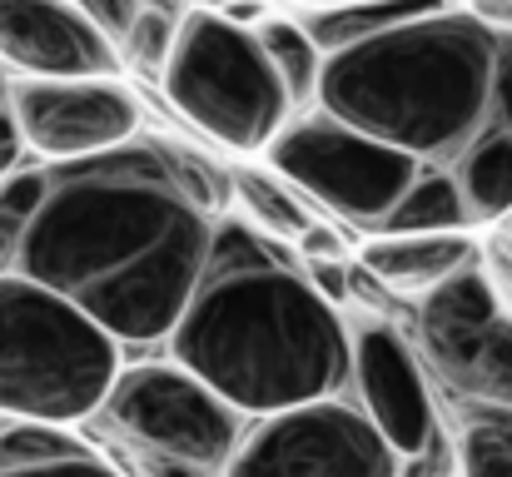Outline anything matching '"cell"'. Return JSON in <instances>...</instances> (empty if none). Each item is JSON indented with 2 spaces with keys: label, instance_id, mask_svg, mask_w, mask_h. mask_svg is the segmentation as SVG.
<instances>
[{
  "label": "cell",
  "instance_id": "5b68a950",
  "mask_svg": "<svg viewBox=\"0 0 512 477\" xmlns=\"http://www.w3.org/2000/svg\"><path fill=\"white\" fill-rule=\"evenodd\" d=\"M160 90L204 140L229 155H264L299 115L254 25L224 10H189Z\"/></svg>",
  "mask_w": 512,
  "mask_h": 477
},
{
  "label": "cell",
  "instance_id": "3957f363",
  "mask_svg": "<svg viewBox=\"0 0 512 477\" xmlns=\"http://www.w3.org/2000/svg\"><path fill=\"white\" fill-rule=\"evenodd\" d=\"M319 110L398 145L428 174H463L512 140V25L438 5L324 55Z\"/></svg>",
  "mask_w": 512,
  "mask_h": 477
},
{
  "label": "cell",
  "instance_id": "30bf717a",
  "mask_svg": "<svg viewBox=\"0 0 512 477\" xmlns=\"http://www.w3.org/2000/svg\"><path fill=\"white\" fill-rule=\"evenodd\" d=\"M10 120L25 159H85L135 140L145 115L125 80H10Z\"/></svg>",
  "mask_w": 512,
  "mask_h": 477
},
{
  "label": "cell",
  "instance_id": "8fae6325",
  "mask_svg": "<svg viewBox=\"0 0 512 477\" xmlns=\"http://www.w3.org/2000/svg\"><path fill=\"white\" fill-rule=\"evenodd\" d=\"M348 383H353V398L363 403V413L378 423V433L398 453V463H408V458L438 448L443 438H453L418 343L403 328H393L388 318H368V323L353 328Z\"/></svg>",
  "mask_w": 512,
  "mask_h": 477
},
{
  "label": "cell",
  "instance_id": "5bb4252c",
  "mask_svg": "<svg viewBox=\"0 0 512 477\" xmlns=\"http://www.w3.org/2000/svg\"><path fill=\"white\" fill-rule=\"evenodd\" d=\"M0 477H130L105 448L65 423L0 418Z\"/></svg>",
  "mask_w": 512,
  "mask_h": 477
},
{
  "label": "cell",
  "instance_id": "e0dca14e",
  "mask_svg": "<svg viewBox=\"0 0 512 477\" xmlns=\"http://www.w3.org/2000/svg\"><path fill=\"white\" fill-rule=\"evenodd\" d=\"M254 30H259V40H264V50H269L279 80L289 85L294 105L309 110V105L319 100V75H324V50H319V40L304 30L299 15H264Z\"/></svg>",
  "mask_w": 512,
  "mask_h": 477
},
{
  "label": "cell",
  "instance_id": "6da1fadb",
  "mask_svg": "<svg viewBox=\"0 0 512 477\" xmlns=\"http://www.w3.org/2000/svg\"><path fill=\"white\" fill-rule=\"evenodd\" d=\"M219 219V174L160 135L85 159H20L0 179V274L65 294L125 348H165Z\"/></svg>",
  "mask_w": 512,
  "mask_h": 477
},
{
  "label": "cell",
  "instance_id": "7c38bea8",
  "mask_svg": "<svg viewBox=\"0 0 512 477\" xmlns=\"http://www.w3.org/2000/svg\"><path fill=\"white\" fill-rule=\"evenodd\" d=\"M0 65L20 80H120V45L75 0H0Z\"/></svg>",
  "mask_w": 512,
  "mask_h": 477
},
{
  "label": "cell",
  "instance_id": "9a60e30c",
  "mask_svg": "<svg viewBox=\"0 0 512 477\" xmlns=\"http://www.w3.org/2000/svg\"><path fill=\"white\" fill-rule=\"evenodd\" d=\"M438 5H448V0H343V5H304L299 20L319 40V50L334 55V50L373 40V35H383V30L413 20V15H428Z\"/></svg>",
  "mask_w": 512,
  "mask_h": 477
},
{
  "label": "cell",
  "instance_id": "4fadbf2b",
  "mask_svg": "<svg viewBox=\"0 0 512 477\" xmlns=\"http://www.w3.org/2000/svg\"><path fill=\"white\" fill-rule=\"evenodd\" d=\"M358 264L383 284V294L398 299H428L453 274L478 264V244L468 229H438V234H373L358 249Z\"/></svg>",
  "mask_w": 512,
  "mask_h": 477
},
{
  "label": "cell",
  "instance_id": "d6986e66",
  "mask_svg": "<svg viewBox=\"0 0 512 477\" xmlns=\"http://www.w3.org/2000/svg\"><path fill=\"white\" fill-rule=\"evenodd\" d=\"M189 10H179L170 0H145V10L135 15L130 35H125V70H140L145 80H160L165 65L174 55V40H179V25H184Z\"/></svg>",
  "mask_w": 512,
  "mask_h": 477
},
{
  "label": "cell",
  "instance_id": "ac0fdd59",
  "mask_svg": "<svg viewBox=\"0 0 512 477\" xmlns=\"http://www.w3.org/2000/svg\"><path fill=\"white\" fill-rule=\"evenodd\" d=\"M448 423L458 443V477H512V418L468 413Z\"/></svg>",
  "mask_w": 512,
  "mask_h": 477
},
{
  "label": "cell",
  "instance_id": "d4e9b609",
  "mask_svg": "<svg viewBox=\"0 0 512 477\" xmlns=\"http://www.w3.org/2000/svg\"><path fill=\"white\" fill-rule=\"evenodd\" d=\"M0 95H10V75H5V65H0Z\"/></svg>",
  "mask_w": 512,
  "mask_h": 477
},
{
  "label": "cell",
  "instance_id": "8992f818",
  "mask_svg": "<svg viewBox=\"0 0 512 477\" xmlns=\"http://www.w3.org/2000/svg\"><path fill=\"white\" fill-rule=\"evenodd\" d=\"M264 159L309 204H324V214L343 219L363 239L388 234L393 214L403 209V199L423 179V164L408 150L383 145V140L343 125L339 115H329L319 105L299 110L279 130V140L264 150Z\"/></svg>",
  "mask_w": 512,
  "mask_h": 477
},
{
  "label": "cell",
  "instance_id": "2e32d148",
  "mask_svg": "<svg viewBox=\"0 0 512 477\" xmlns=\"http://www.w3.org/2000/svg\"><path fill=\"white\" fill-rule=\"evenodd\" d=\"M229 189H234V199H239V214L254 224V229H264V234H274V239H284V244H294L309 224H319L314 219V209H309V199L284 179V174H254V169H239L234 179H229Z\"/></svg>",
  "mask_w": 512,
  "mask_h": 477
},
{
  "label": "cell",
  "instance_id": "4316f807",
  "mask_svg": "<svg viewBox=\"0 0 512 477\" xmlns=\"http://www.w3.org/2000/svg\"><path fill=\"white\" fill-rule=\"evenodd\" d=\"M508 224H512V219H508Z\"/></svg>",
  "mask_w": 512,
  "mask_h": 477
},
{
  "label": "cell",
  "instance_id": "7402d4cb",
  "mask_svg": "<svg viewBox=\"0 0 512 477\" xmlns=\"http://www.w3.org/2000/svg\"><path fill=\"white\" fill-rule=\"evenodd\" d=\"M294 254L299 259H343V234L334 229V224H309L299 239H294Z\"/></svg>",
  "mask_w": 512,
  "mask_h": 477
},
{
  "label": "cell",
  "instance_id": "52a82bcc",
  "mask_svg": "<svg viewBox=\"0 0 512 477\" xmlns=\"http://www.w3.org/2000/svg\"><path fill=\"white\" fill-rule=\"evenodd\" d=\"M413 343L428 363L443 418H512V314L503 309L483 259L418 299Z\"/></svg>",
  "mask_w": 512,
  "mask_h": 477
},
{
  "label": "cell",
  "instance_id": "9c48e42d",
  "mask_svg": "<svg viewBox=\"0 0 512 477\" xmlns=\"http://www.w3.org/2000/svg\"><path fill=\"white\" fill-rule=\"evenodd\" d=\"M224 477H403V463L358 398L329 393L249 418Z\"/></svg>",
  "mask_w": 512,
  "mask_h": 477
},
{
  "label": "cell",
  "instance_id": "ba28073f",
  "mask_svg": "<svg viewBox=\"0 0 512 477\" xmlns=\"http://www.w3.org/2000/svg\"><path fill=\"white\" fill-rule=\"evenodd\" d=\"M95 423L105 428L110 453H160L224 473L249 428V418L229 398H219L170 353L160 363H125Z\"/></svg>",
  "mask_w": 512,
  "mask_h": 477
},
{
  "label": "cell",
  "instance_id": "44dd1931",
  "mask_svg": "<svg viewBox=\"0 0 512 477\" xmlns=\"http://www.w3.org/2000/svg\"><path fill=\"white\" fill-rule=\"evenodd\" d=\"M115 45H125V35H130V25H135V15L145 10V0H75ZM125 55V50H120Z\"/></svg>",
  "mask_w": 512,
  "mask_h": 477
},
{
  "label": "cell",
  "instance_id": "7a4b0ae2",
  "mask_svg": "<svg viewBox=\"0 0 512 477\" xmlns=\"http://www.w3.org/2000/svg\"><path fill=\"white\" fill-rule=\"evenodd\" d=\"M165 353L244 418H269L343 393L353 328L314 289L294 244L254 229L244 214H224Z\"/></svg>",
  "mask_w": 512,
  "mask_h": 477
},
{
  "label": "cell",
  "instance_id": "484cf974",
  "mask_svg": "<svg viewBox=\"0 0 512 477\" xmlns=\"http://www.w3.org/2000/svg\"><path fill=\"white\" fill-rule=\"evenodd\" d=\"M170 5H179V0H170Z\"/></svg>",
  "mask_w": 512,
  "mask_h": 477
},
{
  "label": "cell",
  "instance_id": "603a6c76",
  "mask_svg": "<svg viewBox=\"0 0 512 477\" xmlns=\"http://www.w3.org/2000/svg\"><path fill=\"white\" fill-rule=\"evenodd\" d=\"M25 159L20 150V135H15V120H10V95H0V179Z\"/></svg>",
  "mask_w": 512,
  "mask_h": 477
},
{
  "label": "cell",
  "instance_id": "cb8c5ba5",
  "mask_svg": "<svg viewBox=\"0 0 512 477\" xmlns=\"http://www.w3.org/2000/svg\"><path fill=\"white\" fill-rule=\"evenodd\" d=\"M294 10H304V5H343V0H289Z\"/></svg>",
  "mask_w": 512,
  "mask_h": 477
},
{
  "label": "cell",
  "instance_id": "277c9868",
  "mask_svg": "<svg viewBox=\"0 0 512 477\" xmlns=\"http://www.w3.org/2000/svg\"><path fill=\"white\" fill-rule=\"evenodd\" d=\"M125 343L65 294L0 274V418L95 423L125 373Z\"/></svg>",
  "mask_w": 512,
  "mask_h": 477
},
{
  "label": "cell",
  "instance_id": "ffe728a7",
  "mask_svg": "<svg viewBox=\"0 0 512 477\" xmlns=\"http://www.w3.org/2000/svg\"><path fill=\"white\" fill-rule=\"evenodd\" d=\"M130 477H224V468H204V463H179L160 453H110Z\"/></svg>",
  "mask_w": 512,
  "mask_h": 477
}]
</instances>
